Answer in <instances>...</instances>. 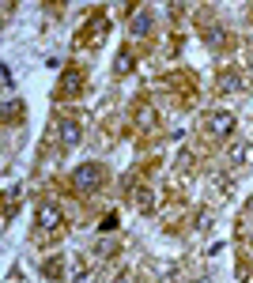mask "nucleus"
<instances>
[{"mask_svg":"<svg viewBox=\"0 0 253 283\" xmlns=\"http://www.w3.org/2000/svg\"><path fill=\"white\" fill-rule=\"evenodd\" d=\"M98 177H102V170L98 166H83V170H76V185H98Z\"/></svg>","mask_w":253,"mask_h":283,"instance_id":"1","label":"nucleus"},{"mask_svg":"<svg viewBox=\"0 0 253 283\" xmlns=\"http://www.w3.org/2000/svg\"><path fill=\"white\" fill-rule=\"evenodd\" d=\"M38 219H42L45 226H53V223L61 219V215H57V208H53V204H42V208H38Z\"/></svg>","mask_w":253,"mask_h":283,"instance_id":"2","label":"nucleus"},{"mask_svg":"<svg viewBox=\"0 0 253 283\" xmlns=\"http://www.w3.org/2000/svg\"><path fill=\"white\" fill-rule=\"evenodd\" d=\"M212 128H215V132H227V128H231V117H227V113H215V117H212Z\"/></svg>","mask_w":253,"mask_h":283,"instance_id":"3","label":"nucleus"},{"mask_svg":"<svg viewBox=\"0 0 253 283\" xmlns=\"http://www.w3.org/2000/svg\"><path fill=\"white\" fill-rule=\"evenodd\" d=\"M72 140H80V128L76 125H64V144H72Z\"/></svg>","mask_w":253,"mask_h":283,"instance_id":"4","label":"nucleus"}]
</instances>
